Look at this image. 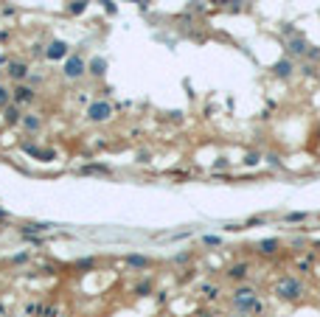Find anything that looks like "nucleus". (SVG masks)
Here are the masks:
<instances>
[{
  "mask_svg": "<svg viewBox=\"0 0 320 317\" xmlns=\"http://www.w3.org/2000/svg\"><path fill=\"white\" fill-rule=\"evenodd\" d=\"M272 295L284 303H301L306 298V284L298 275H281V278L272 284Z\"/></svg>",
  "mask_w": 320,
  "mask_h": 317,
  "instance_id": "nucleus-1",
  "label": "nucleus"
},
{
  "mask_svg": "<svg viewBox=\"0 0 320 317\" xmlns=\"http://www.w3.org/2000/svg\"><path fill=\"white\" fill-rule=\"evenodd\" d=\"M258 289L253 284H236L233 286V292H230V298H228V303H230V309L233 312H239V314H250V309H253V303L258 301Z\"/></svg>",
  "mask_w": 320,
  "mask_h": 317,
  "instance_id": "nucleus-2",
  "label": "nucleus"
},
{
  "mask_svg": "<svg viewBox=\"0 0 320 317\" xmlns=\"http://www.w3.org/2000/svg\"><path fill=\"white\" fill-rule=\"evenodd\" d=\"M85 73H87V59H82V53H70V56L65 59V65H62V76L68 82H76Z\"/></svg>",
  "mask_w": 320,
  "mask_h": 317,
  "instance_id": "nucleus-3",
  "label": "nucleus"
},
{
  "mask_svg": "<svg viewBox=\"0 0 320 317\" xmlns=\"http://www.w3.org/2000/svg\"><path fill=\"white\" fill-rule=\"evenodd\" d=\"M85 115H87V121H90V124H104V121H110V118H112V104H110V101H104V98L90 101Z\"/></svg>",
  "mask_w": 320,
  "mask_h": 317,
  "instance_id": "nucleus-4",
  "label": "nucleus"
},
{
  "mask_svg": "<svg viewBox=\"0 0 320 317\" xmlns=\"http://www.w3.org/2000/svg\"><path fill=\"white\" fill-rule=\"evenodd\" d=\"M6 79L11 82V85H23V82H28V76H31V70H28V62H23V59H11V62H6Z\"/></svg>",
  "mask_w": 320,
  "mask_h": 317,
  "instance_id": "nucleus-5",
  "label": "nucleus"
},
{
  "mask_svg": "<svg viewBox=\"0 0 320 317\" xmlns=\"http://www.w3.org/2000/svg\"><path fill=\"white\" fill-rule=\"evenodd\" d=\"M306 51H309V43H306L304 34H292L284 43V56H289V59H304Z\"/></svg>",
  "mask_w": 320,
  "mask_h": 317,
  "instance_id": "nucleus-6",
  "label": "nucleus"
},
{
  "mask_svg": "<svg viewBox=\"0 0 320 317\" xmlns=\"http://www.w3.org/2000/svg\"><path fill=\"white\" fill-rule=\"evenodd\" d=\"M124 264L132 272H146V270L155 267V259H152V255H144V253H127L124 255Z\"/></svg>",
  "mask_w": 320,
  "mask_h": 317,
  "instance_id": "nucleus-7",
  "label": "nucleus"
},
{
  "mask_svg": "<svg viewBox=\"0 0 320 317\" xmlns=\"http://www.w3.org/2000/svg\"><path fill=\"white\" fill-rule=\"evenodd\" d=\"M11 101L14 104H20V107H28V104H34L37 101V90H34L31 85H11Z\"/></svg>",
  "mask_w": 320,
  "mask_h": 317,
  "instance_id": "nucleus-8",
  "label": "nucleus"
},
{
  "mask_svg": "<svg viewBox=\"0 0 320 317\" xmlns=\"http://www.w3.org/2000/svg\"><path fill=\"white\" fill-rule=\"evenodd\" d=\"M68 56H70V45L65 43V39H51V43L45 45V59H48V62H65Z\"/></svg>",
  "mask_w": 320,
  "mask_h": 317,
  "instance_id": "nucleus-9",
  "label": "nucleus"
},
{
  "mask_svg": "<svg viewBox=\"0 0 320 317\" xmlns=\"http://www.w3.org/2000/svg\"><path fill=\"white\" fill-rule=\"evenodd\" d=\"M225 278L233 281V284H247V278H250V261H236V264H230L228 270H225Z\"/></svg>",
  "mask_w": 320,
  "mask_h": 317,
  "instance_id": "nucleus-10",
  "label": "nucleus"
},
{
  "mask_svg": "<svg viewBox=\"0 0 320 317\" xmlns=\"http://www.w3.org/2000/svg\"><path fill=\"white\" fill-rule=\"evenodd\" d=\"M23 152L28 154V157H34V160H39V163H51V160H56V149H43V146H37V143H23Z\"/></svg>",
  "mask_w": 320,
  "mask_h": 317,
  "instance_id": "nucleus-11",
  "label": "nucleus"
},
{
  "mask_svg": "<svg viewBox=\"0 0 320 317\" xmlns=\"http://www.w3.org/2000/svg\"><path fill=\"white\" fill-rule=\"evenodd\" d=\"M56 225L51 222H23L20 227H17V233L20 236H45V233H51Z\"/></svg>",
  "mask_w": 320,
  "mask_h": 317,
  "instance_id": "nucleus-12",
  "label": "nucleus"
},
{
  "mask_svg": "<svg viewBox=\"0 0 320 317\" xmlns=\"http://www.w3.org/2000/svg\"><path fill=\"white\" fill-rule=\"evenodd\" d=\"M270 73L275 76V79H292V73H295V59L281 56V59H278V62L270 68Z\"/></svg>",
  "mask_w": 320,
  "mask_h": 317,
  "instance_id": "nucleus-13",
  "label": "nucleus"
},
{
  "mask_svg": "<svg viewBox=\"0 0 320 317\" xmlns=\"http://www.w3.org/2000/svg\"><path fill=\"white\" fill-rule=\"evenodd\" d=\"M20 127H23V132H26V135H39V132H43V127H45V121H43V115H37V112H26L23 121H20Z\"/></svg>",
  "mask_w": 320,
  "mask_h": 317,
  "instance_id": "nucleus-14",
  "label": "nucleus"
},
{
  "mask_svg": "<svg viewBox=\"0 0 320 317\" xmlns=\"http://www.w3.org/2000/svg\"><path fill=\"white\" fill-rule=\"evenodd\" d=\"M281 247H284L281 239H278V236H270V239H262V242L256 244V253H258V255H267V259H270V255H275Z\"/></svg>",
  "mask_w": 320,
  "mask_h": 317,
  "instance_id": "nucleus-15",
  "label": "nucleus"
},
{
  "mask_svg": "<svg viewBox=\"0 0 320 317\" xmlns=\"http://www.w3.org/2000/svg\"><path fill=\"white\" fill-rule=\"evenodd\" d=\"M23 115H26V112H23V107L11 101V104L3 110V124H6V127H20Z\"/></svg>",
  "mask_w": 320,
  "mask_h": 317,
  "instance_id": "nucleus-16",
  "label": "nucleus"
},
{
  "mask_svg": "<svg viewBox=\"0 0 320 317\" xmlns=\"http://www.w3.org/2000/svg\"><path fill=\"white\" fill-rule=\"evenodd\" d=\"M152 295H155V278H149V275L132 286V298H152Z\"/></svg>",
  "mask_w": 320,
  "mask_h": 317,
  "instance_id": "nucleus-17",
  "label": "nucleus"
},
{
  "mask_svg": "<svg viewBox=\"0 0 320 317\" xmlns=\"http://www.w3.org/2000/svg\"><path fill=\"white\" fill-rule=\"evenodd\" d=\"M87 73H90L93 79H104V73H107V59H104V56L87 59Z\"/></svg>",
  "mask_w": 320,
  "mask_h": 317,
  "instance_id": "nucleus-18",
  "label": "nucleus"
},
{
  "mask_svg": "<svg viewBox=\"0 0 320 317\" xmlns=\"http://www.w3.org/2000/svg\"><path fill=\"white\" fill-rule=\"evenodd\" d=\"M79 174H93V177H110L112 174V169L107 163H87V166H82L79 169Z\"/></svg>",
  "mask_w": 320,
  "mask_h": 317,
  "instance_id": "nucleus-19",
  "label": "nucleus"
},
{
  "mask_svg": "<svg viewBox=\"0 0 320 317\" xmlns=\"http://www.w3.org/2000/svg\"><path fill=\"white\" fill-rule=\"evenodd\" d=\"M87 6H90V0H70L65 11H68L70 17H79V14H85V11H87Z\"/></svg>",
  "mask_w": 320,
  "mask_h": 317,
  "instance_id": "nucleus-20",
  "label": "nucleus"
},
{
  "mask_svg": "<svg viewBox=\"0 0 320 317\" xmlns=\"http://www.w3.org/2000/svg\"><path fill=\"white\" fill-rule=\"evenodd\" d=\"M76 270H79V272H93V270H96V267H98V261L96 259H90V255H85V259H76Z\"/></svg>",
  "mask_w": 320,
  "mask_h": 317,
  "instance_id": "nucleus-21",
  "label": "nucleus"
},
{
  "mask_svg": "<svg viewBox=\"0 0 320 317\" xmlns=\"http://www.w3.org/2000/svg\"><path fill=\"white\" fill-rule=\"evenodd\" d=\"M199 292H203L205 301H219V295H222V289L213 284H199Z\"/></svg>",
  "mask_w": 320,
  "mask_h": 317,
  "instance_id": "nucleus-22",
  "label": "nucleus"
},
{
  "mask_svg": "<svg viewBox=\"0 0 320 317\" xmlns=\"http://www.w3.org/2000/svg\"><path fill=\"white\" fill-rule=\"evenodd\" d=\"M284 222H287V225H301V222H309V213H306V211H292V213H284Z\"/></svg>",
  "mask_w": 320,
  "mask_h": 317,
  "instance_id": "nucleus-23",
  "label": "nucleus"
},
{
  "mask_svg": "<svg viewBox=\"0 0 320 317\" xmlns=\"http://www.w3.org/2000/svg\"><path fill=\"white\" fill-rule=\"evenodd\" d=\"M45 309H48V306H45V303H28V306H26V314L28 317H45Z\"/></svg>",
  "mask_w": 320,
  "mask_h": 317,
  "instance_id": "nucleus-24",
  "label": "nucleus"
},
{
  "mask_svg": "<svg viewBox=\"0 0 320 317\" xmlns=\"http://www.w3.org/2000/svg\"><path fill=\"white\" fill-rule=\"evenodd\" d=\"M9 104H11V87L0 82V110H6Z\"/></svg>",
  "mask_w": 320,
  "mask_h": 317,
  "instance_id": "nucleus-25",
  "label": "nucleus"
},
{
  "mask_svg": "<svg viewBox=\"0 0 320 317\" xmlns=\"http://www.w3.org/2000/svg\"><path fill=\"white\" fill-rule=\"evenodd\" d=\"M203 244L205 247H222V236L219 233H208V236H203Z\"/></svg>",
  "mask_w": 320,
  "mask_h": 317,
  "instance_id": "nucleus-26",
  "label": "nucleus"
},
{
  "mask_svg": "<svg viewBox=\"0 0 320 317\" xmlns=\"http://www.w3.org/2000/svg\"><path fill=\"white\" fill-rule=\"evenodd\" d=\"M262 314H267V303L258 298V301L253 303V309H250V314H247V317H262Z\"/></svg>",
  "mask_w": 320,
  "mask_h": 317,
  "instance_id": "nucleus-27",
  "label": "nucleus"
},
{
  "mask_svg": "<svg viewBox=\"0 0 320 317\" xmlns=\"http://www.w3.org/2000/svg\"><path fill=\"white\" fill-rule=\"evenodd\" d=\"M315 270V255H309V259H301L298 261V272H312Z\"/></svg>",
  "mask_w": 320,
  "mask_h": 317,
  "instance_id": "nucleus-28",
  "label": "nucleus"
},
{
  "mask_svg": "<svg viewBox=\"0 0 320 317\" xmlns=\"http://www.w3.org/2000/svg\"><path fill=\"white\" fill-rule=\"evenodd\" d=\"M191 259H194V250H186V253H177L174 259H171V264H188Z\"/></svg>",
  "mask_w": 320,
  "mask_h": 317,
  "instance_id": "nucleus-29",
  "label": "nucleus"
},
{
  "mask_svg": "<svg viewBox=\"0 0 320 317\" xmlns=\"http://www.w3.org/2000/svg\"><path fill=\"white\" fill-rule=\"evenodd\" d=\"M306 62H309V65H315V62H320V48L317 45H309V51H306Z\"/></svg>",
  "mask_w": 320,
  "mask_h": 317,
  "instance_id": "nucleus-30",
  "label": "nucleus"
},
{
  "mask_svg": "<svg viewBox=\"0 0 320 317\" xmlns=\"http://www.w3.org/2000/svg\"><path fill=\"white\" fill-rule=\"evenodd\" d=\"M43 82H45V76H43V73H31V76H28V82H26V85H31L34 90H37V87L43 85Z\"/></svg>",
  "mask_w": 320,
  "mask_h": 317,
  "instance_id": "nucleus-31",
  "label": "nucleus"
},
{
  "mask_svg": "<svg viewBox=\"0 0 320 317\" xmlns=\"http://www.w3.org/2000/svg\"><path fill=\"white\" fill-rule=\"evenodd\" d=\"M31 56H43V59H45V45L34 43V45H31Z\"/></svg>",
  "mask_w": 320,
  "mask_h": 317,
  "instance_id": "nucleus-32",
  "label": "nucleus"
},
{
  "mask_svg": "<svg viewBox=\"0 0 320 317\" xmlns=\"http://www.w3.org/2000/svg\"><path fill=\"white\" fill-rule=\"evenodd\" d=\"M301 73H304V76H315V65L304 62V65H301Z\"/></svg>",
  "mask_w": 320,
  "mask_h": 317,
  "instance_id": "nucleus-33",
  "label": "nucleus"
},
{
  "mask_svg": "<svg viewBox=\"0 0 320 317\" xmlns=\"http://www.w3.org/2000/svg\"><path fill=\"white\" fill-rule=\"evenodd\" d=\"M258 160H262V154H247V157H245V166H256Z\"/></svg>",
  "mask_w": 320,
  "mask_h": 317,
  "instance_id": "nucleus-34",
  "label": "nucleus"
},
{
  "mask_svg": "<svg viewBox=\"0 0 320 317\" xmlns=\"http://www.w3.org/2000/svg\"><path fill=\"white\" fill-rule=\"evenodd\" d=\"M267 163H270V166H275V169H278V166H281V157H278V154H267Z\"/></svg>",
  "mask_w": 320,
  "mask_h": 317,
  "instance_id": "nucleus-35",
  "label": "nucleus"
},
{
  "mask_svg": "<svg viewBox=\"0 0 320 317\" xmlns=\"http://www.w3.org/2000/svg\"><path fill=\"white\" fill-rule=\"evenodd\" d=\"M11 261H14V264H26V261H28V253H20V255H14Z\"/></svg>",
  "mask_w": 320,
  "mask_h": 317,
  "instance_id": "nucleus-36",
  "label": "nucleus"
},
{
  "mask_svg": "<svg viewBox=\"0 0 320 317\" xmlns=\"http://www.w3.org/2000/svg\"><path fill=\"white\" fill-rule=\"evenodd\" d=\"M230 3H233L230 9H233V11H239V9H245V3H247V0H230Z\"/></svg>",
  "mask_w": 320,
  "mask_h": 317,
  "instance_id": "nucleus-37",
  "label": "nucleus"
},
{
  "mask_svg": "<svg viewBox=\"0 0 320 317\" xmlns=\"http://www.w3.org/2000/svg\"><path fill=\"white\" fill-rule=\"evenodd\" d=\"M213 169H228V157H219L216 163H213Z\"/></svg>",
  "mask_w": 320,
  "mask_h": 317,
  "instance_id": "nucleus-38",
  "label": "nucleus"
},
{
  "mask_svg": "<svg viewBox=\"0 0 320 317\" xmlns=\"http://www.w3.org/2000/svg\"><path fill=\"white\" fill-rule=\"evenodd\" d=\"M194 317H216V314H213V312H211V309H199V312H197V314H194Z\"/></svg>",
  "mask_w": 320,
  "mask_h": 317,
  "instance_id": "nucleus-39",
  "label": "nucleus"
},
{
  "mask_svg": "<svg viewBox=\"0 0 320 317\" xmlns=\"http://www.w3.org/2000/svg\"><path fill=\"white\" fill-rule=\"evenodd\" d=\"M211 3H213V6H228L230 0H211Z\"/></svg>",
  "mask_w": 320,
  "mask_h": 317,
  "instance_id": "nucleus-40",
  "label": "nucleus"
},
{
  "mask_svg": "<svg viewBox=\"0 0 320 317\" xmlns=\"http://www.w3.org/2000/svg\"><path fill=\"white\" fill-rule=\"evenodd\" d=\"M160 317H174V314H160Z\"/></svg>",
  "mask_w": 320,
  "mask_h": 317,
  "instance_id": "nucleus-41",
  "label": "nucleus"
}]
</instances>
